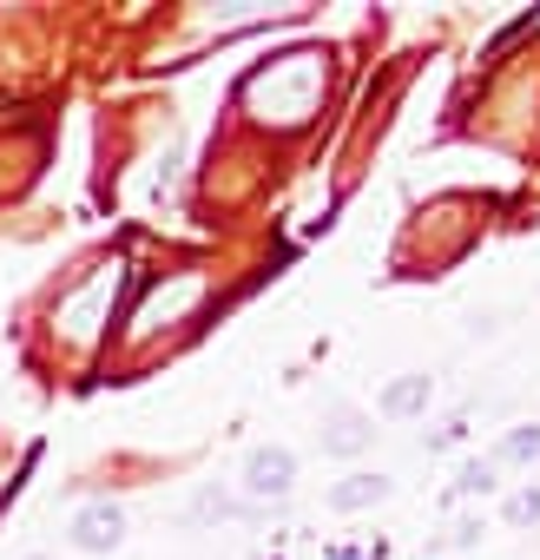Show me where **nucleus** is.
I'll use <instances>...</instances> for the list:
<instances>
[{
    "label": "nucleus",
    "instance_id": "nucleus-2",
    "mask_svg": "<svg viewBox=\"0 0 540 560\" xmlns=\"http://www.w3.org/2000/svg\"><path fill=\"white\" fill-rule=\"evenodd\" d=\"M67 540H73L80 553H119V547H126V508H119V501H86V508L73 514Z\"/></svg>",
    "mask_w": 540,
    "mask_h": 560
},
{
    "label": "nucleus",
    "instance_id": "nucleus-13",
    "mask_svg": "<svg viewBox=\"0 0 540 560\" xmlns=\"http://www.w3.org/2000/svg\"><path fill=\"white\" fill-rule=\"evenodd\" d=\"M27 560H54V553H27Z\"/></svg>",
    "mask_w": 540,
    "mask_h": 560
},
{
    "label": "nucleus",
    "instance_id": "nucleus-10",
    "mask_svg": "<svg viewBox=\"0 0 540 560\" xmlns=\"http://www.w3.org/2000/svg\"><path fill=\"white\" fill-rule=\"evenodd\" d=\"M461 442H468V416H448V422L422 429V448H429V455H442V448H461Z\"/></svg>",
    "mask_w": 540,
    "mask_h": 560
},
{
    "label": "nucleus",
    "instance_id": "nucleus-4",
    "mask_svg": "<svg viewBox=\"0 0 540 560\" xmlns=\"http://www.w3.org/2000/svg\"><path fill=\"white\" fill-rule=\"evenodd\" d=\"M429 396H435V376H429V370H409V376H396V383L376 396V409H383L389 422H409V416H429Z\"/></svg>",
    "mask_w": 540,
    "mask_h": 560
},
{
    "label": "nucleus",
    "instance_id": "nucleus-1",
    "mask_svg": "<svg viewBox=\"0 0 540 560\" xmlns=\"http://www.w3.org/2000/svg\"><path fill=\"white\" fill-rule=\"evenodd\" d=\"M237 481H244V501L250 508H270V501H284L297 488V455L284 442H263V448L244 455V475Z\"/></svg>",
    "mask_w": 540,
    "mask_h": 560
},
{
    "label": "nucleus",
    "instance_id": "nucleus-5",
    "mask_svg": "<svg viewBox=\"0 0 540 560\" xmlns=\"http://www.w3.org/2000/svg\"><path fill=\"white\" fill-rule=\"evenodd\" d=\"M317 442H324V455H363L376 442V429H369L363 409H330V422L317 429Z\"/></svg>",
    "mask_w": 540,
    "mask_h": 560
},
{
    "label": "nucleus",
    "instance_id": "nucleus-12",
    "mask_svg": "<svg viewBox=\"0 0 540 560\" xmlns=\"http://www.w3.org/2000/svg\"><path fill=\"white\" fill-rule=\"evenodd\" d=\"M494 330H501V311H474L468 317V337H494Z\"/></svg>",
    "mask_w": 540,
    "mask_h": 560
},
{
    "label": "nucleus",
    "instance_id": "nucleus-3",
    "mask_svg": "<svg viewBox=\"0 0 540 560\" xmlns=\"http://www.w3.org/2000/svg\"><path fill=\"white\" fill-rule=\"evenodd\" d=\"M389 494H396V481H389V475H369V468H356V475L330 481V494H324V501H330L337 514H363V508H383Z\"/></svg>",
    "mask_w": 540,
    "mask_h": 560
},
{
    "label": "nucleus",
    "instance_id": "nucleus-8",
    "mask_svg": "<svg viewBox=\"0 0 540 560\" xmlns=\"http://www.w3.org/2000/svg\"><path fill=\"white\" fill-rule=\"evenodd\" d=\"M494 488H501V462H494V455H474V462L455 468V494H461V501H474V494L488 501Z\"/></svg>",
    "mask_w": 540,
    "mask_h": 560
},
{
    "label": "nucleus",
    "instance_id": "nucleus-11",
    "mask_svg": "<svg viewBox=\"0 0 540 560\" xmlns=\"http://www.w3.org/2000/svg\"><path fill=\"white\" fill-rule=\"evenodd\" d=\"M501 514H507V521H514V527H533V521H540V488H514V494H507V508H501Z\"/></svg>",
    "mask_w": 540,
    "mask_h": 560
},
{
    "label": "nucleus",
    "instance_id": "nucleus-7",
    "mask_svg": "<svg viewBox=\"0 0 540 560\" xmlns=\"http://www.w3.org/2000/svg\"><path fill=\"white\" fill-rule=\"evenodd\" d=\"M494 462H501V468H533V462H540V422H514V429L494 442Z\"/></svg>",
    "mask_w": 540,
    "mask_h": 560
},
{
    "label": "nucleus",
    "instance_id": "nucleus-6",
    "mask_svg": "<svg viewBox=\"0 0 540 560\" xmlns=\"http://www.w3.org/2000/svg\"><path fill=\"white\" fill-rule=\"evenodd\" d=\"M244 514H263V508L237 501V494H231V488H218V481L191 494V521H198V527H218V521H244Z\"/></svg>",
    "mask_w": 540,
    "mask_h": 560
},
{
    "label": "nucleus",
    "instance_id": "nucleus-9",
    "mask_svg": "<svg viewBox=\"0 0 540 560\" xmlns=\"http://www.w3.org/2000/svg\"><path fill=\"white\" fill-rule=\"evenodd\" d=\"M481 534H488V521H481V514H461V521L435 540V553H468V547H481Z\"/></svg>",
    "mask_w": 540,
    "mask_h": 560
}]
</instances>
